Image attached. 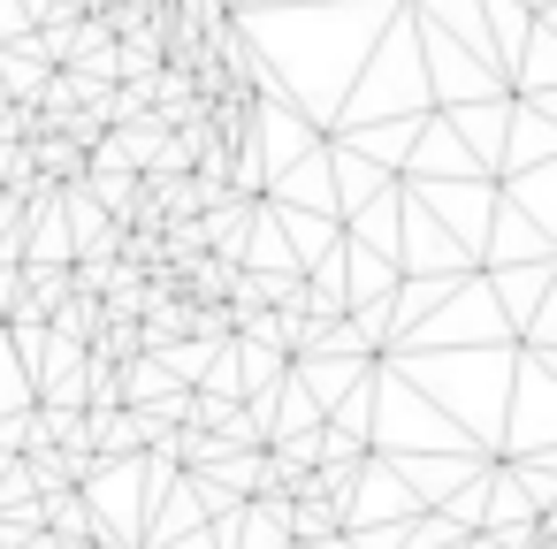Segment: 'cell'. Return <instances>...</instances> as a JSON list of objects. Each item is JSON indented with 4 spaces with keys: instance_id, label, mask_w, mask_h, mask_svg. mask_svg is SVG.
<instances>
[{
    "instance_id": "6da1fadb",
    "label": "cell",
    "mask_w": 557,
    "mask_h": 549,
    "mask_svg": "<svg viewBox=\"0 0 557 549\" xmlns=\"http://www.w3.org/2000/svg\"><path fill=\"white\" fill-rule=\"evenodd\" d=\"M283 534H290V541H313V549H321V541H336V534H344V503H336V496H321V488L306 481V488H298V496L283 503Z\"/></svg>"
},
{
    "instance_id": "3957f363",
    "label": "cell",
    "mask_w": 557,
    "mask_h": 549,
    "mask_svg": "<svg viewBox=\"0 0 557 549\" xmlns=\"http://www.w3.org/2000/svg\"><path fill=\"white\" fill-rule=\"evenodd\" d=\"M39 526H47L54 541H85V534H100V519H92V503H85L77 488H47V496H39Z\"/></svg>"
},
{
    "instance_id": "7a4b0ae2",
    "label": "cell",
    "mask_w": 557,
    "mask_h": 549,
    "mask_svg": "<svg viewBox=\"0 0 557 549\" xmlns=\"http://www.w3.org/2000/svg\"><path fill=\"white\" fill-rule=\"evenodd\" d=\"M24 153H32V169H39V176H54V184H85V146H70L54 123H47V130H32V138H24Z\"/></svg>"
}]
</instances>
